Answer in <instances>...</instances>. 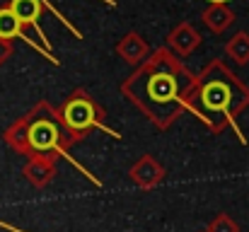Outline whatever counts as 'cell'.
Here are the masks:
<instances>
[{
  "label": "cell",
  "instance_id": "obj_1",
  "mask_svg": "<svg viewBox=\"0 0 249 232\" xmlns=\"http://www.w3.org/2000/svg\"><path fill=\"white\" fill-rule=\"evenodd\" d=\"M63 116H66V124H68L71 128L85 131V128H89V126L94 124V116H97V114H94V107H92L87 99L78 97V99L68 102Z\"/></svg>",
  "mask_w": 249,
  "mask_h": 232
},
{
  "label": "cell",
  "instance_id": "obj_2",
  "mask_svg": "<svg viewBox=\"0 0 249 232\" xmlns=\"http://www.w3.org/2000/svg\"><path fill=\"white\" fill-rule=\"evenodd\" d=\"M58 143V131L51 121H36L29 128V145L34 150H51Z\"/></svg>",
  "mask_w": 249,
  "mask_h": 232
},
{
  "label": "cell",
  "instance_id": "obj_3",
  "mask_svg": "<svg viewBox=\"0 0 249 232\" xmlns=\"http://www.w3.org/2000/svg\"><path fill=\"white\" fill-rule=\"evenodd\" d=\"M203 104H206V109H211V111H220V109H225L228 104H230V87L225 85V82H211V85H206L203 87Z\"/></svg>",
  "mask_w": 249,
  "mask_h": 232
},
{
  "label": "cell",
  "instance_id": "obj_4",
  "mask_svg": "<svg viewBox=\"0 0 249 232\" xmlns=\"http://www.w3.org/2000/svg\"><path fill=\"white\" fill-rule=\"evenodd\" d=\"M148 94L158 102H169L174 99L177 94V82L174 77L167 75V73H160V75H153L148 80Z\"/></svg>",
  "mask_w": 249,
  "mask_h": 232
},
{
  "label": "cell",
  "instance_id": "obj_5",
  "mask_svg": "<svg viewBox=\"0 0 249 232\" xmlns=\"http://www.w3.org/2000/svg\"><path fill=\"white\" fill-rule=\"evenodd\" d=\"M10 10L19 17V22H34L41 12V5L39 0H12Z\"/></svg>",
  "mask_w": 249,
  "mask_h": 232
},
{
  "label": "cell",
  "instance_id": "obj_6",
  "mask_svg": "<svg viewBox=\"0 0 249 232\" xmlns=\"http://www.w3.org/2000/svg\"><path fill=\"white\" fill-rule=\"evenodd\" d=\"M19 27H22V22H19V17H17L10 7L0 10V39H12V36H17V34H19Z\"/></svg>",
  "mask_w": 249,
  "mask_h": 232
},
{
  "label": "cell",
  "instance_id": "obj_7",
  "mask_svg": "<svg viewBox=\"0 0 249 232\" xmlns=\"http://www.w3.org/2000/svg\"><path fill=\"white\" fill-rule=\"evenodd\" d=\"M211 2H225V0H211Z\"/></svg>",
  "mask_w": 249,
  "mask_h": 232
}]
</instances>
